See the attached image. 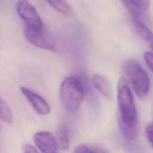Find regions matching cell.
<instances>
[{"instance_id":"9","label":"cell","mask_w":153,"mask_h":153,"mask_svg":"<svg viewBox=\"0 0 153 153\" xmlns=\"http://www.w3.org/2000/svg\"><path fill=\"white\" fill-rule=\"evenodd\" d=\"M131 19L136 32L146 42H148L153 51V33L143 21L137 18L131 17Z\"/></svg>"},{"instance_id":"4","label":"cell","mask_w":153,"mask_h":153,"mask_svg":"<svg viewBox=\"0 0 153 153\" xmlns=\"http://www.w3.org/2000/svg\"><path fill=\"white\" fill-rule=\"evenodd\" d=\"M16 10L18 15L25 22L26 26L43 28L42 22L37 11L27 0H17Z\"/></svg>"},{"instance_id":"13","label":"cell","mask_w":153,"mask_h":153,"mask_svg":"<svg viewBox=\"0 0 153 153\" xmlns=\"http://www.w3.org/2000/svg\"><path fill=\"white\" fill-rule=\"evenodd\" d=\"M105 149L93 145L81 144L75 148L74 152H106Z\"/></svg>"},{"instance_id":"1","label":"cell","mask_w":153,"mask_h":153,"mask_svg":"<svg viewBox=\"0 0 153 153\" xmlns=\"http://www.w3.org/2000/svg\"><path fill=\"white\" fill-rule=\"evenodd\" d=\"M117 97L120 110V127L137 128V110L128 79L124 76L118 80Z\"/></svg>"},{"instance_id":"3","label":"cell","mask_w":153,"mask_h":153,"mask_svg":"<svg viewBox=\"0 0 153 153\" xmlns=\"http://www.w3.org/2000/svg\"><path fill=\"white\" fill-rule=\"evenodd\" d=\"M124 68L136 94L140 99L143 100L148 93L150 86L147 73L139 63L133 59H127Z\"/></svg>"},{"instance_id":"17","label":"cell","mask_w":153,"mask_h":153,"mask_svg":"<svg viewBox=\"0 0 153 153\" xmlns=\"http://www.w3.org/2000/svg\"><path fill=\"white\" fill-rule=\"evenodd\" d=\"M22 151L23 152H38V150L32 145L25 144L22 146Z\"/></svg>"},{"instance_id":"2","label":"cell","mask_w":153,"mask_h":153,"mask_svg":"<svg viewBox=\"0 0 153 153\" xmlns=\"http://www.w3.org/2000/svg\"><path fill=\"white\" fill-rule=\"evenodd\" d=\"M85 93V85L76 76L66 78L60 87L59 96L64 108L70 113L78 111Z\"/></svg>"},{"instance_id":"7","label":"cell","mask_w":153,"mask_h":153,"mask_svg":"<svg viewBox=\"0 0 153 153\" xmlns=\"http://www.w3.org/2000/svg\"><path fill=\"white\" fill-rule=\"evenodd\" d=\"M20 90L33 108L38 114L45 115L50 112L51 109L49 103L42 96L25 87H22Z\"/></svg>"},{"instance_id":"16","label":"cell","mask_w":153,"mask_h":153,"mask_svg":"<svg viewBox=\"0 0 153 153\" xmlns=\"http://www.w3.org/2000/svg\"><path fill=\"white\" fill-rule=\"evenodd\" d=\"M144 59L146 65L153 73V53L150 51H146L144 54Z\"/></svg>"},{"instance_id":"6","label":"cell","mask_w":153,"mask_h":153,"mask_svg":"<svg viewBox=\"0 0 153 153\" xmlns=\"http://www.w3.org/2000/svg\"><path fill=\"white\" fill-rule=\"evenodd\" d=\"M33 142L42 152L54 153L57 152L58 143L56 138L48 131H41L34 134Z\"/></svg>"},{"instance_id":"11","label":"cell","mask_w":153,"mask_h":153,"mask_svg":"<svg viewBox=\"0 0 153 153\" xmlns=\"http://www.w3.org/2000/svg\"><path fill=\"white\" fill-rule=\"evenodd\" d=\"M47 2L57 11L65 16L72 14V10L65 0H46Z\"/></svg>"},{"instance_id":"5","label":"cell","mask_w":153,"mask_h":153,"mask_svg":"<svg viewBox=\"0 0 153 153\" xmlns=\"http://www.w3.org/2000/svg\"><path fill=\"white\" fill-rule=\"evenodd\" d=\"M24 33L27 41L35 47L52 51H56V47L53 42L45 33L43 28L25 26Z\"/></svg>"},{"instance_id":"15","label":"cell","mask_w":153,"mask_h":153,"mask_svg":"<svg viewBox=\"0 0 153 153\" xmlns=\"http://www.w3.org/2000/svg\"><path fill=\"white\" fill-rule=\"evenodd\" d=\"M145 133L148 140L153 148V122L147 124L145 127Z\"/></svg>"},{"instance_id":"10","label":"cell","mask_w":153,"mask_h":153,"mask_svg":"<svg viewBox=\"0 0 153 153\" xmlns=\"http://www.w3.org/2000/svg\"><path fill=\"white\" fill-rule=\"evenodd\" d=\"M56 139L61 149L67 150L69 148V137L67 127L65 125L58 127L56 132Z\"/></svg>"},{"instance_id":"14","label":"cell","mask_w":153,"mask_h":153,"mask_svg":"<svg viewBox=\"0 0 153 153\" xmlns=\"http://www.w3.org/2000/svg\"><path fill=\"white\" fill-rule=\"evenodd\" d=\"M133 5L143 10L147 11L150 5L149 0H127Z\"/></svg>"},{"instance_id":"8","label":"cell","mask_w":153,"mask_h":153,"mask_svg":"<svg viewBox=\"0 0 153 153\" xmlns=\"http://www.w3.org/2000/svg\"><path fill=\"white\" fill-rule=\"evenodd\" d=\"M92 83L94 87L108 100H112V88L109 79L102 74H94L93 75Z\"/></svg>"},{"instance_id":"12","label":"cell","mask_w":153,"mask_h":153,"mask_svg":"<svg viewBox=\"0 0 153 153\" xmlns=\"http://www.w3.org/2000/svg\"><path fill=\"white\" fill-rule=\"evenodd\" d=\"M0 117L7 123H11L13 121V115L11 109L8 103L1 98L0 99Z\"/></svg>"}]
</instances>
